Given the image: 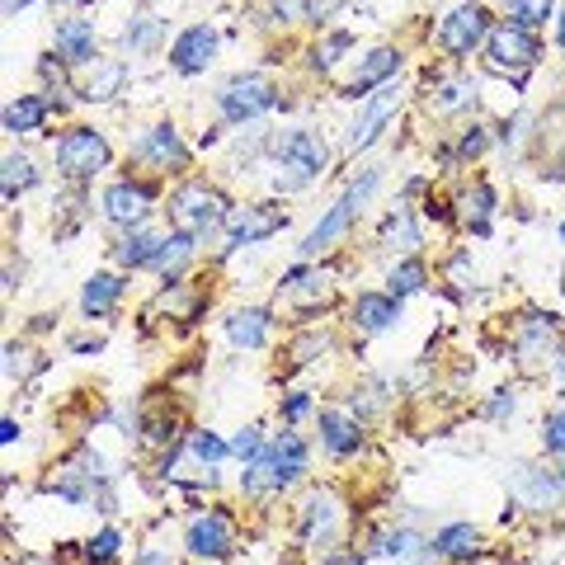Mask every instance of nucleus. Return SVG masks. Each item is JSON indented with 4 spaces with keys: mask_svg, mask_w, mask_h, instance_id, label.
<instances>
[{
    "mask_svg": "<svg viewBox=\"0 0 565 565\" xmlns=\"http://www.w3.org/2000/svg\"><path fill=\"white\" fill-rule=\"evenodd\" d=\"M307 467H311L307 438L292 434V429H282V434H274L269 444H264V452L255 457V462H245L241 490L250 494V500H259V494H278V490H288V486L302 481Z\"/></svg>",
    "mask_w": 565,
    "mask_h": 565,
    "instance_id": "f257e3e1",
    "label": "nucleus"
},
{
    "mask_svg": "<svg viewBox=\"0 0 565 565\" xmlns=\"http://www.w3.org/2000/svg\"><path fill=\"white\" fill-rule=\"evenodd\" d=\"M274 166L278 170H288V180H278L282 193H297V189H307L311 180H321L326 166H330V147L321 141V132H311V128H288V132H278L274 137Z\"/></svg>",
    "mask_w": 565,
    "mask_h": 565,
    "instance_id": "f03ea898",
    "label": "nucleus"
},
{
    "mask_svg": "<svg viewBox=\"0 0 565 565\" xmlns=\"http://www.w3.org/2000/svg\"><path fill=\"white\" fill-rule=\"evenodd\" d=\"M377 184H382V170H363V180H353V184L340 193V199L330 203L326 217L302 236V245H297V250H302V259H316L321 250H330L334 241H344V236H349V226L359 222V212H363L367 199H373V189H377Z\"/></svg>",
    "mask_w": 565,
    "mask_h": 565,
    "instance_id": "7ed1b4c3",
    "label": "nucleus"
},
{
    "mask_svg": "<svg viewBox=\"0 0 565 565\" xmlns=\"http://www.w3.org/2000/svg\"><path fill=\"white\" fill-rule=\"evenodd\" d=\"M170 217L180 232H193V236H212L217 226H226L232 217V203H226V193L207 180H184L180 189L170 193Z\"/></svg>",
    "mask_w": 565,
    "mask_h": 565,
    "instance_id": "20e7f679",
    "label": "nucleus"
},
{
    "mask_svg": "<svg viewBox=\"0 0 565 565\" xmlns=\"http://www.w3.org/2000/svg\"><path fill=\"white\" fill-rule=\"evenodd\" d=\"M52 161H57V174L71 184H90L95 174L109 170L114 161V147L109 137L95 132V128H66L57 137V147H52Z\"/></svg>",
    "mask_w": 565,
    "mask_h": 565,
    "instance_id": "39448f33",
    "label": "nucleus"
},
{
    "mask_svg": "<svg viewBox=\"0 0 565 565\" xmlns=\"http://www.w3.org/2000/svg\"><path fill=\"white\" fill-rule=\"evenodd\" d=\"M537 57H542V47L527 29L509 24V20L490 29V39H486V66L490 71H500V76H509V81H523L527 71L537 66Z\"/></svg>",
    "mask_w": 565,
    "mask_h": 565,
    "instance_id": "423d86ee",
    "label": "nucleus"
},
{
    "mask_svg": "<svg viewBox=\"0 0 565 565\" xmlns=\"http://www.w3.org/2000/svg\"><path fill=\"white\" fill-rule=\"evenodd\" d=\"M274 104H278V85L269 76H259V71H241V76H232L217 90V109L226 122H255Z\"/></svg>",
    "mask_w": 565,
    "mask_h": 565,
    "instance_id": "0eeeda50",
    "label": "nucleus"
},
{
    "mask_svg": "<svg viewBox=\"0 0 565 565\" xmlns=\"http://www.w3.org/2000/svg\"><path fill=\"white\" fill-rule=\"evenodd\" d=\"M184 552H189V561H207V565L226 561L236 552L232 514H222V509H203V514H193L184 523Z\"/></svg>",
    "mask_w": 565,
    "mask_h": 565,
    "instance_id": "6e6552de",
    "label": "nucleus"
},
{
    "mask_svg": "<svg viewBox=\"0 0 565 565\" xmlns=\"http://www.w3.org/2000/svg\"><path fill=\"white\" fill-rule=\"evenodd\" d=\"M99 207L114 226H122V232H141L147 217H151V207H156V189L132 180V174H122V180H114L109 189H104Z\"/></svg>",
    "mask_w": 565,
    "mask_h": 565,
    "instance_id": "1a4fd4ad",
    "label": "nucleus"
},
{
    "mask_svg": "<svg viewBox=\"0 0 565 565\" xmlns=\"http://www.w3.org/2000/svg\"><path fill=\"white\" fill-rule=\"evenodd\" d=\"M282 226H288V212H282L278 203H245V207H232V217H226V255L278 236Z\"/></svg>",
    "mask_w": 565,
    "mask_h": 565,
    "instance_id": "9d476101",
    "label": "nucleus"
},
{
    "mask_svg": "<svg viewBox=\"0 0 565 565\" xmlns=\"http://www.w3.org/2000/svg\"><path fill=\"white\" fill-rule=\"evenodd\" d=\"M490 39V14L481 6H457L448 10L444 20H438V33L434 43L448 52V57H471L476 47H481Z\"/></svg>",
    "mask_w": 565,
    "mask_h": 565,
    "instance_id": "9b49d317",
    "label": "nucleus"
},
{
    "mask_svg": "<svg viewBox=\"0 0 565 565\" xmlns=\"http://www.w3.org/2000/svg\"><path fill=\"white\" fill-rule=\"evenodd\" d=\"M340 523H344V504L334 490H311L302 509H297V537H302L307 546H330L334 537H340Z\"/></svg>",
    "mask_w": 565,
    "mask_h": 565,
    "instance_id": "f8f14e48",
    "label": "nucleus"
},
{
    "mask_svg": "<svg viewBox=\"0 0 565 565\" xmlns=\"http://www.w3.org/2000/svg\"><path fill=\"white\" fill-rule=\"evenodd\" d=\"M396 109H401V90H396V85H382V90L367 95L359 104V118H353V128H349V151H367V147H373L386 122L396 118Z\"/></svg>",
    "mask_w": 565,
    "mask_h": 565,
    "instance_id": "ddd939ff",
    "label": "nucleus"
},
{
    "mask_svg": "<svg viewBox=\"0 0 565 565\" xmlns=\"http://www.w3.org/2000/svg\"><path fill=\"white\" fill-rule=\"evenodd\" d=\"M556 353V316H527V321H519L514 330V359L523 373H537V367L552 363Z\"/></svg>",
    "mask_w": 565,
    "mask_h": 565,
    "instance_id": "4468645a",
    "label": "nucleus"
},
{
    "mask_svg": "<svg viewBox=\"0 0 565 565\" xmlns=\"http://www.w3.org/2000/svg\"><path fill=\"white\" fill-rule=\"evenodd\" d=\"M132 161L141 166H156V170H180L189 166V147H184V137L174 132V122H156L151 132H141V141L132 147Z\"/></svg>",
    "mask_w": 565,
    "mask_h": 565,
    "instance_id": "2eb2a0df",
    "label": "nucleus"
},
{
    "mask_svg": "<svg viewBox=\"0 0 565 565\" xmlns=\"http://www.w3.org/2000/svg\"><path fill=\"white\" fill-rule=\"evenodd\" d=\"M373 556L392 561V565H434V542L415 533V527H386V533L373 537Z\"/></svg>",
    "mask_w": 565,
    "mask_h": 565,
    "instance_id": "dca6fc26",
    "label": "nucleus"
},
{
    "mask_svg": "<svg viewBox=\"0 0 565 565\" xmlns=\"http://www.w3.org/2000/svg\"><path fill=\"white\" fill-rule=\"evenodd\" d=\"M212 57H217V29H207V24H193L170 43V66L180 76H199V71L212 66Z\"/></svg>",
    "mask_w": 565,
    "mask_h": 565,
    "instance_id": "f3484780",
    "label": "nucleus"
},
{
    "mask_svg": "<svg viewBox=\"0 0 565 565\" xmlns=\"http://www.w3.org/2000/svg\"><path fill=\"white\" fill-rule=\"evenodd\" d=\"M401 47H373L367 57L359 62V71L349 76V85H344V95L349 99H367L373 90H382V85H392V76L401 71Z\"/></svg>",
    "mask_w": 565,
    "mask_h": 565,
    "instance_id": "a211bd4d",
    "label": "nucleus"
},
{
    "mask_svg": "<svg viewBox=\"0 0 565 565\" xmlns=\"http://www.w3.org/2000/svg\"><path fill=\"white\" fill-rule=\"evenodd\" d=\"M429 542H434V556L452 561V565H471L476 556H481V527L476 523H444Z\"/></svg>",
    "mask_w": 565,
    "mask_h": 565,
    "instance_id": "6ab92c4d",
    "label": "nucleus"
},
{
    "mask_svg": "<svg viewBox=\"0 0 565 565\" xmlns=\"http://www.w3.org/2000/svg\"><path fill=\"white\" fill-rule=\"evenodd\" d=\"M321 448L344 462V457H353L363 448V424L349 411H321Z\"/></svg>",
    "mask_w": 565,
    "mask_h": 565,
    "instance_id": "aec40b11",
    "label": "nucleus"
},
{
    "mask_svg": "<svg viewBox=\"0 0 565 565\" xmlns=\"http://www.w3.org/2000/svg\"><path fill=\"white\" fill-rule=\"evenodd\" d=\"M401 321V297L392 292H359L353 297V326L363 334H382Z\"/></svg>",
    "mask_w": 565,
    "mask_h": 565,
    "instance_id": "412c9836",
    "label": "nucleus"
},
{
    "mask_svg": "<svg viewBox=\"0 0 565 565\" xmlns=\"http://www.w3.org/2000/svg\"><path fill=\"white\" fill-rule=\"evenodd\" d=\"M122 292H128V278L122 274H90L81 288V316L85 321H99V316H109L122 302Z\"/></svg>",
    "mask_w": 565,
    "mask_h": 565,
    "instance_id": "4be33fe9",
    "label": "nucleus"
},
{
    "mask_svg": "<svg viewBox=\"0 0 565 565\" xmlns=\"http://www.w3.org/2000/svg\"><path fill=\"white\" fill-rule=\"evenodd\" d=\"M52 43H57V57L66 66H90V62H99L95 57V24L90 20H62L57 33H52Z\"/></svg>",
    "mask_w": 565,
    "mask_h": 565,
    "instance_id": "5701e85b",
    "label": "nucleus"
},
{
    "mask_svg": "<svg viewBox=\"0 0 565 565\" xmlns=\"http://www.w3.org/2000/svg\"><path fill=\"white\" fill-rule=\"evenodd\" d=\"M269 334H274V311H264V307L232 311V321H226V340L236 349H264Z\"/></svg>",
    "mask_w": 565,
    "mask_h": 565,
    "instance_id": "b1692460",
    "label": "nucleus"
},
{
    "mask_svg": "<svg viewBox=\"0 0 565 565\" xmlns=\"http://www.w3.org/2000/svg\"><path fill=\"white\" fill-rule=\"evenodd\" d=\"M494 207H500V193H494V184H471L467 193H462V212L457 217L467 222V232H476V236H490V226H494Z\"/></svg>",
    "mask_w": 565,
    "mask_h": 565,
    "instance_id": "393cba45",
    "label": "nucleus"
},
{
    "mask_svg": "<svg viewBox=\"0 0 565 565\" xmlns=\"http://www.w3.org/2000/svg\"><path fill=\"white\" fill-rule=\"evenodd\" d=\"M52 114V104L43 95H20V99H10L6 104V132L10 137H29V132H39L43 122Z\"/></svg>",
    "mask_w": 565,
    "mask_h": 565,
    "instance_id": "a878e982",
    "label": "nucleus"
},
{
    "mask_svg": "<svg viewBox=\"0 0 565 565\" xmlns=\"http://www.w3.org/2000/svg\"><path fill=\"white\" fill-rule=\"evenodd\" d=\"M382 245H392V250H401V255H415L419 245H424V232H419V222H415L411 207H392V212H386Z\"/></svg>",
    "mask_w": 565,
    "mask_h": 565,
    "instance_id": "bb28decb",
    "label": "nucleus"
},
{
    "mask_svg": "<svg viewBox=\"0 0 565 565\" xmlns=\"http://www.w3.org/2000/svg\"><path fill=\"white\" fill-rule=\"evenodd\" d=\"M161 245L166 236H156V232H128V241H118V269H156V255H161Z\"/></svg>",
    "mask_w": 565,
    "mask_h": 565,
    "instance_id": "cd10ccee",
    "label": "nucleus"
},
{
    "mask_svg": "<svg viewBox=\"0 0 565 565\" xmlns=\"http://www.w3.org/2000/svg\"><path fill=\"white\" fill-rule=\"evenodd\" d=\"M193 250H199V236H193V232H180V226H174V232L166 236V245H161V255H156V274H166V282H170V278H180V269L193 259Z\"/></svg>",
    "mask_w": 565,
    "mask_h": 565,
    "instance_id": "c85d7f7f",
    "label": "nucleus"
},
{
    "mask_svg": "<svg viewBox=\"0 0 565 565\" xmlns=\"http://www.w3.org/2000/svg\"><path fill=\"white\" fill-rule=\"evenodd\" d=\"M184 452H189L203 471H212L217 462H226V457H232V444H226V438H217L212 429H193V434L184 438Z\"/></svg>",
    "mask_w": 565,
    "mask_h": 565,
    "instance_id": "c756f323",
    "label": "nucleus"
},
{
    "mask_svg": "<svg viewBox=\"0 0 565 565\" xmlns=\"http://www.w3.org/2000/svg\"><path fill=\"white\" fill-rule=\"evenodd\" d=\"M33 184H39V166H33V156L10 151V156H6V180H0V189H6V203H14V199H20V193H29Z\"/></svg>",
    "mask_w": 565,
    "mask_h": 565,
    "instance_id": "7c9ffc66",
    "label": "nucleus"
},
{
    "mask_svg": "<svg viewBox=\"0 0 565 565\" xmlns=\"http://www.w3.org/2000/svg\"><path fill=\"white\" fill-rule=\"evenodd\" d=\"M122 76H128V71H122V62H99L95 76L81 85V99H90V104L114 99V95H118V85H122Z\"/></svg>",
    "mask_w": 565,
    "mask_h": 565,
    "instance_id": "2f4dec72",
    "label": "nucleus"
},
{
    "mask_svg": "<svg viewBox=\"0 0 565 565\" xmlns=\"http://www.w3.org/2000/svg\"><path fill=\"white\" fill-rule=\"evenodd\" d=\"M118 556H122V533H118L114 523L99 527V533L81 546V561H85V565H114Z\"/></svg>",
    "mask_w": 565,
    "mask_h": 565,
    "instance_id": "473e14b6",
    "label": "nucleus"
},
{
    "mask_svg": "<svg viewBox=\"0 0 565 565\" xmlns=\"http://www.w3.org/2000/svg\"><path fill=\"white\" fill-rule=\"evenodd\" d=\"M424 288V259L419 255H405L401 264H392V274H386V292L392 297H411Z\"/></svg>",
    "mask_w": 565,
    "mask_h": 565,
    "instance_id": "72a5a7b5",
    "label": "nucleus"
},
{
    "mask_svg": "<svg viewBox=\"0 0 565 565\" xmlns=\"http://www.w3.org/2000/svg\"><path fill=\"white\" fill-rule=\"evenodd\" d=\"M504 14H509V24L533 33V29H542L546 20H552V0H509Z\"/></svg>",
    "mask_w": 565,
    "mask_h": 565,
    "instance_id": "f704fd0d",
    "label": "nucleus"
},
{
    "mask_svg": "<svg viewBox=\"0 0 565 565\" xmlns=\"http://www.w3.org/2000/svg\"><path fill=\"white\" fill-rule=\"evenodd\" d=\"M476 104V90L467 81H448V85H438V99H429V109L434 114H462Z\"/></svg>",
    "mask_w": 565,
    "mask_h": 565,
    "instance_id": "c9c22d12",
    "label": "nucleus"
},
{
    "mask_svg": "<svg viewBox=\"0 0 565 565\" xmlns=\"http://www.w3.org/2000/svg\"><path fill=\"white\" fill-rule=\"evenodd\" d=\"M542 452H552V457H565V401L556 405L552 415L542 419Z\"/></svg>",
    "mask_w": 565,
    "mask_h": 565,
    "instance_id": "e433bc0d",
    "label": "nucleus"
},
{
    "mask_svg": "<svg viewBox=\"0 0 565 565\" xmlns=\"http://www.w3.org/2000/svg\"><path fill=\"white\" fill-rule=\"evenodd\" d=\"M264 444H269V438H264L259 424H245V429H236V438H232V457H241V462H255V457L264 452Z\"/></svg>",
    "mask_w": 565,
    "mask_h": 565,
    "instance_id": "4c0bfd02",
    "label": "nucleus"
},
{
    "mask_svg": "<svg viewBox=\"0 0 565 565\" xmlns=\"http://www.w3.org/2000/svg\"><path fill=\"white\" fill-rule=\"evenodd\" d=\"M33 367H39V359H33V349H29V344H6V382L29 377Z\"/></svg>",
    "mask_w": 565,
    "mask_h": 565,
    "instance_id": "58836bf2",
    "label": "nucleus"
},
{
    "mask_svg": "<svg viewBox=\"0 0 565 565\" xmlns=\"http://www.w3.org/2000/svg\"><path fill=\"white\" fill-rule=\"evenodd\" d=\"M349 43H353L349 33H326V39L316 43V57H311V62H316V71H330L334 62H340V52H349Z\"/></svg>",
    "mask_w": 565,
    "mask_h": 565,
    "instance_id": "ea45409f",
    "label": "nucleus"
},
{
    "mask_svg": "<svg viewBox=\"0 0 565 565\" xmlns=\"http://www.w3.org/2000/svg\"><path fill=\"white\" fill-rule=\"evenodd\" d=\"M156 39H161V24H156V20H137V24L122 29V43H128L132 52H147Z\"/></svg>",
    "mask_w": 565,
    "mask_h": 565,
    "instance_id": "a19ab883",
    "label": "nucleus"
},
{
    "mask_svg": "<svg viewBox=\"0 0 565 565\" xmlns=\"http://www.w3.org/2000/svg\"><path fill=\"white\" fill-rule=\"evenodd\" d=\"M490 147V128H481V122H471V128H462V137H457V156H481Z\"/></svg>",
    "mask_w": 565,
    "mask_h": 565,
    "instance_id": "79ce46f5",
    "label": "nucleus"
},
{
    "mask_svg": "<svg viewBox=\"0 0 565 565\" xmlns=\"http://www.w3.org/2000/svg\"><path fill=\"white\" fill-rule=\"evenodd\" d=\"M330 349V334H307L302 344H292V363L288 367H302V363H311L307 353H326Z\"/></svg>",
    "mask_w": 565,
    "mask_h": 565,
    "instance_id": "37998d69",
    "label": "nucleus"
},
{
    "mask_svg": "<svg viewBox=\"0 0 565 565\" xmlns=\"http://www.w3.org/2000/svg\"><path fill=\"white\" fill-rule=\"evenodd\" d=\"M278 415L288 419V424H297L302 415H311V392H288V401L278 405Z\"/></svg>",
    "mask_w": 565,
    "mask_h": 565,
    "instance_id": "c03bdc74",
    "label": "nucleus"
},
{
    "mask_svg": "<svg viewBox=\"0 0 565 565\" xmlns=\"http://www.w3.org/2000/svg\"><path fill=\"white\" fill-rule=\"evenodd\" d=\"M504 411H509V415H514V392H494V401L486 405V415H490V419H500Z\"/></svg>",
    "mask_w": 565,
    "mask_h": 565,
    "instance_id": "a18cd8bd",
    "label": "nucleus"
},
{
    "mask_svg": "<svg viewBox=\"0 0 565 565\" xmlns=\"http://www.w3.org/2000/svg\"><path fill=\"white\" fill-rule=\"evenodd\" d=\"M363 561H367V556L359 552V546H353V552H330L321 565H363Z\"/></svg>",
    "mask_w": 565,
    "mask_h": 565,
    "instance_id": "49530a36",
    "label": "nucleus"
},
{
    "mask_svg": "<svg viewBox=\"0 0 565 565\" xmlns=\"http://www.w3.org/2000/svg\"><path fill=\"white\" fill-rule=\"evenodd\" d=\"M0 444H6V448H14V444H20V424H14V415H6V419H0Z\"/></svg>",
    "mask_w": 565,
    "mask_h": 565,
    "instance_id": "de8ad7c7",
    "label": "nucleus"
},
{
    "mask_svg": "<svg viewBox=\"0 0 565 565\" xmlns=\"http://www.w3.org/2000/svg\"><path fill=\"white\" fill-rule=\"evenodd\" d=\"M269 6H274V14H278V20H292V14L302 10V0H269Z\"/></svg>",
    "mask_w": 565,
    "mask_h": 565,
    "instance_id": "09e8293b",
    "label": "nucleus"
},
{
    "mask_svg": "<svg viewBox=\"0 0 565 565\" xmlns=\"http://www.w3.org/2000/svg\"><path fill=\"white\" fill-rule=\"evenodd\" d=\"M137 565H170V556H161L156 546H141V552H137Z\"/></svg>",
    "mask_w": 565,
    "mask_h": 565,
    "instance_id": "8fccbe9b",
    "label": "nucleus"
},
{
    "mask_svg": "<svg viewBox=\"0 0 565 565\" xmlns=\"http://www.w3.org/2000/svg\"><path fill=\"white\" fill-rule=\"evenodd\" d=\"M556 386H561V392H565V349L556 353Z\"/></svg>",
    "mask_w": 565,
    "mask_h": 565,
    "instance_id": "3c124183",
    "label": "nucleus"
},
{
    "mask_svg": "<svg viewBox=\"0 0 565 565\" xmlns=\"http://www.w3.org/2000/svg\"><path fill=\"white\" fill-rule=\"evenodd\" d=\"M556 43L565 47V10H561V24H556Z\"/></svg>",
    "mask_w": 565,
    "mask_h": 565,
    "instance_id": "603ef678",
    "label": "nucleus"
},
{
    "mask_svg": "<svg viewBox=\"0 0 565 565\" xmlns=\"http://www.w3.org/2000/svg\"><path fill=\"white\" fill-rule=\"evenodd\" d=\"M556 481H561V490H565V457H561V471H556Z\"/></svg>",
    "mask_w": 565,
    "mask_h": 565,
    "instance_id": "864d4df0",
    "label": "nucleus"
},
{
    "mask_svg": "<svg viewBox=\"0 0 565 565\" xmlns=\"http://www.w3.org/2000/svg\"><path fill=\"white\" fill-rule=\"evenodd\" d=\"M52 6H76V0H52Z\"/></svg>",
    "mask_w": 565,
    "mask_h": 565,
    "instance_id": "5fc2aeb1",
    "label": "nucleus"
},
{
    "mask_svg": "<svg viewBox=\"0 0 565 565\" xmlns=\"http://www.w3.org/2000/svg\"><path fill=\"white\" fill-rule=\"evenodd\" d=\"M561 245H565V222H561Z\"/></svg>",
    "mask_w": 565,
    "mask_h": 565,
    "instance_id": "6e6d98bb",
    "label": "nucleus"
}]
</instances>
